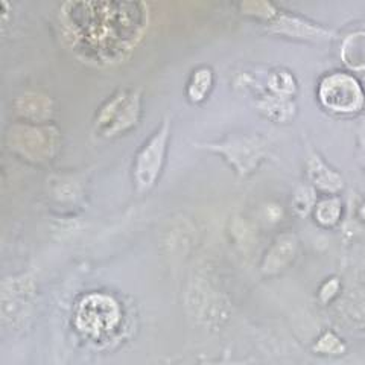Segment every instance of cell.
<instances>
[{"label":"cell","instance_id":"obj_20","mask_svg":"<svg viewBox=\"0 0 365 365\" xmlns=\"http://www.w3.org/2000/svg\"><path fill=\"white\" fill-rule=\"evenodd\" d=\"M358 215H359V218H361V221H364L365 222V200L362 201V204L359 205V210H358Z\"/></svg>","mask_w":365,"mask_h":365},{"label":"cell","instance_id":"obj_10","mask_svg":"<svg viewBox=\"0 0 365 365\" xmlns=\"http://www.w3.org/2000/svg\"><path fill=\"white\" fill-rule=\"evenodd\" d=\"M256 107L265 118L277 123H287L294 119L297 106L292 98H283L265 90L257 95Z\"/></svg>","mask_w":365,"mask_h":365},{"label":"cell","instance_id":"obj_9","mask_svg":"<svg viewBox=\"0 0 365 365\" xmlns=\"http://www.w3.org/2000/svg\"><path fill=\"white\" fill-rule=\"evenodd\" d=\"M299 251V237L291 232H284L279 235L262 260L260 271L264 276H276V274L287 269Z\"/></svg>","mask_w":365,"mask_h":365},{"label":"cell","instance_id":"obj_17","mask_svg":"<svg viewBox=\"0 0 365 365\" xmlns=\"http://www.w3.org/2000/svg\"><path fill=\"white\" fill-rule=\"evenodd\" d=\"M341 291V282L338 277L327 279L318 291V299L323 304H329Z\"/></svg>","mask_w":365,"mask_h":365},{"label":"cell","instance_id":"obj_6","mask_svg":"<svg viewBox=\"0 0 365 365\" xmlns=\"http://www.w3.org/2000/svg\"><path fill=\"white\" fill-rule=\"evenodd\" d=\"M265 25H268L271 32L294 40L326 41L334 37V32L330 29L300 16L288 13V11H282L277 6H274V11L265 21Z\"/></svg>","mask_w":365,"mask_h":365},{"label":"cell","instance_id":"obj_8","mask_svg":"<svg viewBox=\"0 0 365 365\" xmlns=\"http://www.w3.org/2000/svg\"><path fill=\"white\" fill-rule=\"evenodd\" d=\"M306 175L309 185L317 190L323 192L326 197H336L344 189V178L339 173L329 166L324 158L315 151H311L306 160Z\"/></svg>","mask_w":365,"mask_h":365},{"label":"cell","instance_id":"obj_7","mask_svg":"<svg viewBox=\"0 0 365 365\" xmlns=\"http://www.w3.org/2000/svg\"><path fill=\"white\" fill-rule=\"evenodd\" d=\"M118 322V306L104 295L84 300L78 312V323L88 334H101Z\"/></svg>","mask_w":365,"mask_h":365},{"label":"cell","instance_id":"obj_13","mask_svg":"<svg viewBox=\"0 0 365 365\" xmlns=\"http://www.w3.org/2000/svg\"><path fill=\"white\" fill-rule=\"evenodd\" d=\"M315 222L323 228H334L339 224L342 216V202L339 197H324L318 200L314 209Z\"/></svg>","mask_w":365,"mask_h":365},{"label":"cell","instance_id":"obj_14","mask_svg":"<svg viewBox=\"0 0 365 365\" xmlns=\"http://www.w3.org/2000/svg\"><path fill=\"white\" fill-rule=\"evenodd\" d=\"M267 90L277 96L294 98L297 91V81L294 75L287 68H276V71L269 72L268 75Z\"/></svg>","mask_w":365,"mask_h":365},{"label":"cell","instance_id":"obj_11","mask_svg":"<svg viewBox=\"0 0 365 365\" xmlns=\"http://www.w3.org/2000/svg\"><path fill=\"white\" fill-rule=\"evenodd\" d=\"M215 84V73L212 67L200 66L193 68L186 84V96L192 104H201L209 98Z\"/></svg>","mask_w":365,"mask_h":365},{"label":"cell","instance_id":"obj_18","mask_svg":"<svg viewBox=\"0 0 365 365\" xmlns=\"http://www.w3.org/2000/svg\"><path fill=\"white\" fill-rule=\"evenodd\" d=\"M250 364H251V361H248V359H245V361L232 359L230 351L228 350L224 353L221 359H207V358L201 356L200 362H198V365H250Z\"/></svg>","mask_w":365,"mask_h":365},{"label":"cell","instance_id":"obj_1","mask_svg":"<svg viewBox=\"0 0 365 365\" xmlns=\"http://www.w3.org/2000/svg\"><path fill=\"white\" fill-rule=\"evenodd\" d=\"M170 140V119L163 118L158 127L146 137L134 154L131 180L137 195L151 192L158 182L166 165Z\"/></svg>","mask_w":365,"mask_h":365},{"label":"cell","instance_id":"obj_4","mask_svg":"<svg viewBox=\"0 0 365 365\" xmlns=\"http://www.w3.org/2000/svg\"><path fill=\"white\" fill-rule=\"evenodd\" d=\"M322 106L338 114H355L362 110L365 93L358 79L346 72L327 73L318 84Z\"/></svg>","mask_w":365,"mask_h":365},{"label":"cell","instance_id":"obj_3","mask_svg":"<svg viewBox=\"0 0 365 365\" xmlns=\"http://www.w3.org/2000/svg\"><path fill=\"white\" fill-rule=\"evenodd\" d=\"M142 91L119 90L96 111L93 128L96 135L113 139L131 131L140 120Z\"/></svg>","mask_w":365,"mask_h":365},{"label":"cell","instance_id":"obj_19","mask_svg":"<svg viewBox=\"0 0 365 365\" xmlns=\"http://www.w3.org/2000/svg\"><path fill=\"white\" fill-rule=\"evenodd\" d=\"M358 148H359V160L365 166V119L358 128Z\"/></svg>","mask_w":365,"mask_h":365},{"label":"cell","instance_id":"obj_21","mask_svg":"<svg viewBox=\"0 0 365 365\" xmlns=\"http://www.w3.org/2000/svg\"><path fill=\"white\" fill-rule=\"evenodd\" d=\"M162 365H173V361H168V362H165V364H162Z\"/></svg>","mask_w":365,"mask_h":365},{"label":"cell","instance_id":"obj_12","mask_svg":"<svg viewBox=\"0 0 365 365\" xmlns=\"http://www.w3.org/2000/svg\"><path fill=\"white\" fill-rule=\"evenodd\" d=\"M339 311L350 324L365 329V288H355L344 295Z\"/></svg>","mask_w":365,"mask_h":365},{"label":"cell","instance_id":"obj_15","mask_svg":"<svg viewBox=\"0 0 365 365\" xmlns=\"http://www.w3.org/2000/svg\"><path fill=\"white\" fill-rule=\"evenodd\" d=\"M317 202V190L311 185H300L292 193V210L297 216H300V218H306L307 215H311L315 209Z\"/></svg>","mask_w":365,"mask_h":365},{"label":"cell","instance_id":"obj_5","mask_svg":"<svg viewBox=\"0 0 365 365\" xmlns=\"http://www.w3.org/2000/svg\"><path fill=\"white\" fill-rule=\"evenodd\" d=\"M36 284L28 276L4 282L2 289V322L11 330L21 329L31 317Z\"/></svg>","mask_w":365,"mask_h":365},{"label":"cell","instance_id":"obj_16","mask_svg":"<svg viewBox=\"0 0 365 365\" xmlns=\"http://www.w3.org/2000/svg\"><path fill=\"white\" fill-rule=\"evenodd\" d=\"M312 351L322 356H342L347 351V346L332 330H326L314 342Z\"/></svg>","mask_w":365,"mask_h":365},{"label":"cell","instance_id":"obj_2","mask_svg":"<svg viewBox=\"0 0 365 365\" xmlns=\"http://www.w3.org/2000/svg\"><path fill=\"white\" fill-rule=\"evenodd\" d=\"M220 155L239 177L255 174L269 154V145L260 134H228L221 140L197 145Z\"/></svg>","mask_w":365,"mask_h":365}]
</instances>
